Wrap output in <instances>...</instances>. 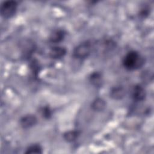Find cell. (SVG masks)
<instances>
[{
    "label": "cell",
    "instance_id": "6",
    "mask_svg": "<svg viewBox=\"0 0 154 154\" xmlns=\"http://www.w3.org/2000/svg\"><path fill=\"white\" fill-rule=\"evenodd\" d=\"M146 96V91L143 86L137 84L133 87L132 90V97L136 102H141L144 100Z\"/></svg>",
    "mask_w": 154,
    "mask_h": 154
},
{
    "label": "cell",
    "instance_id": "5",
    "mask_svg": "<svg viewBox=\"0 0 154 154\" xmlns=\"http://www.w3.org/2000/svg\"><path fill=\"white\" fill-rule=\"evenodd\" d=\"M126 90L122 85H117L111 87L109 91L110 97L116 100H119L125 97Z\"/></svg>",
    "mask_w": 154,
    "mask_h": 154
},
{
    "label": "cell",
    "instance_id": "1",
    "mask_svg": "<svg viewBox=\"0 0 154 154\" xmlns=\"http://www.w3.org/2000/svg\"><path fill=\"white\" fill-rule=\"evenodd\" d=\"M144 64V57L137 51L128 52L123 59V66L128 70H135L140 69Z\"/></svg>",
    "mask_w": 154,
    "mask_h": 154
},
{
    "label": "cell",
    "instance_id": "10",
    "mask_svg": "<svg viewBox=\"0 0 154 154\" xmlns=\"http://www.w3.org/2000/svg\"><path fill=\"white\" fill-rule=\"evenodd\" d=\"M89 81L91 84L93 86L96 87H99L102 84V75L99 72H94L90 74L89 76Z\"/></svg>",
    "mask_w": 154,
    "mask_h": 154
},
{
    "label": "cell",
    "instance_id": "3",
    "mask_svg": "<svg viewBox=\"0 0 154 154\" xmlns=\"http://www.w3.org/2000/svg\"><path fill=\"white\" fill-rule=\"evenodd\" d=\"M17 8V3L14 1H4L1 5L0 13L1 16L6 19L13 17Z\"/></svg>",
    "mask_w": 154,
    "mask_h": 154
},
{
    "label": "cell",
    "instance_id": "14",
    "mask_svg": "<svg viewBox=\"0 0 154 154\" xmlns=\"http://www.w3.org/2000/svg\"><path fill=\"white\" fill-rule=\"evenodd\" d=\"M148 10H149V9H148V8H143V9L141 10L140 13V16H141V17H146V16L148 15V14H149V11H148Z\"/></svg>",
    "mask_w": 154,
    "mask_h": 154
},
{
    "label": "cell",
    "instance_id": "13",
    "mask_svg": "<svg viewBox=\"0 0 154 154\" xmlns=\"http://www.w3.org/2000/svg\"><path fill=\"white\" fill-rule=\"evenodd\" d=\"M40 113L41 115L45 119H49L52 116V111L51 108L48 106H45L42 107L40 109Z\"/></svg>",
    "mask_w": 154,
    "mask_h": 154
},
{
    "label": "cell",
    "instance_id": "11",
    "mask_svg": "<svg viewBox=\"0 0 154 154\" xmlns=\"http://www.w3.org/2000/svg\"><path fill=\"white\" fill-rule=\"evenodd\" d=\"M80 132L76 130H71L66 132L63 135V138L67 142H73L79 137Z\"/></svg>",
    "mask_w": 154,
    "mask_h": 154
},
{
    "label": "cell",
    "instance_id": "12",
    "mask_svg": "<svg viewBox=\"0 0 154 154\" xmlns=\"http://www.w3.org/2000/svg\"><path fill=\"white\" fill-rule=\"evenodd\" d=\"M26 154H33V153H42L43 149L42 146L38 144H34L29 146L25 152Z\"/></svg>",
    "mask_w": 154,
    "mask_h": 154
},
{
    "label": "cell",
    "instance_id": "9",
    "mask_svg": "<svg viewBox=\"0 0 154 154\" xmlns=\"http://www.w3.org/2000/svg\"><path fill=\"white\" fill-rule=\"evenodd\" d=\"M106 106V103L104 99L102 98H96L93 100L91 103V108L97 112L103 111Z\"/></svg>",
    "mask_w": 154,
    "mask_h": 154
},
{
    "label": "cell",
    "instance_id": "4",
    "mask_svg": "<svg viewBox=\"0 0 154 154\" xmlns=\"http://www.w3.org/2000/svg\"><path fill=\"white\" fill-rule=\"evenodd\" d=\"M37 123V117L32 114H27L20 119V125L23 129H29L36 125Z\"/></svg>",
    "mask_w": 154,
    "mask_h": 154
},
{
    "label": "cell",
    "instance_id": "8",
    "mask_svg": "<svg viewBox=\"0 0 154 154\" xmlns=\"http://www.w3.org/2000/svg\"><path fill=\"white\" fill-rule=\"evenodd\" d=\"M66 32L63 29H57L54 30L51 34L49 38V42L52 43H58L63 41L66 36Z\"/></svg>",
    "mask_w": 154,
    "mask_h": 154
},
{
    "label": "cell",
    "instance_id": "7",
    "mask_svg": "<svg viewBox=\"0 0 154 154\" xmlns=\"http://www.w3.org/2000/svg\"><path fill=\"white\" fill-rule=\"evenodd\" d=\"M67 49L63 46H54L51 49L49 52V57L54 60L60 59L66 54Z\"/></svg>",
    "mask_w": 154,
    "mask_h": 154
},
{
    "label": "cell",
    "instance_id": "2",
    "mask_svg": "<svg viewBox=\"0 0 154 154\" xmlns=\"http://www.w3.org/2000/svg\"><path fill=\"white\" fill-rule=\"evenodd\" d=\"M92 45L91 42L86 41L77 45L73 49V56L79 60H83L87 58L91 54Z\"/></svg>",
    "mask_w": 154,
    "mask_h": 154
}]
</instances>
